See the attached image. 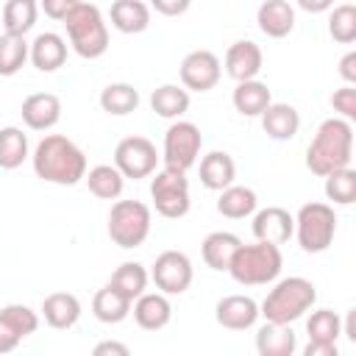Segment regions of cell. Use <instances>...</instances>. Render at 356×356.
I'll return each instance as SVG.
<instances>
[{"instance_id": "7bdbcfd3", "label": "cell", "mask_w": 356, "mask_h": 356, "mask_svg": "<svg viewBox=\"0 0 356 356\" xmlns=\"http://www.w3.org/2000/svg\"><path fill=\"white\" fill-rule=\"evenodd\" d=\"M339 348L337 342H323V339H309V345L303 348V356H337Z\"/></svg>"}, {"instance_id": "e575fe53", "label": "cell", "mask_w": 356, "mask_h": 356, "mask_svg": "<svg viewBox=\"0 0 356 356\" xmlns=\"http://www.w3.org/2000/svg\"><path fill=\"white\" fill-rule=\"evenodd\" d=\"M28 156V134L17 125L0 128V170H17Z\"/></svg>"}, {"instance_id": "7a4b0ae2", "label": "cell", "mask_w": 356, "mask_h": 356, "mask_svg": "<svg viewBox=\"0 0 356 356\" xmlns=\"http://www.w3.org/2000/svg\"><path fill=\"white\" fill-rule=\"evenodd\" d=\"M353 159V125L342 117H328L320 122L314 139L306 147V167L325 178L334 170L350 167Z\"/></svg>"}, {"instance_id": "9c48e42d", "label": "cell", "mask_w": 356, "mask_h": 356, "mask_svg": "<svg viewBox=\"0 0 356 356\" xmlns=\"http://www.w3.org/2000/svg\"><path fill=\"white\" fill-rule=\"evenodd\" d=\"M200 147H203V136H200V128L195 122H186V120H175L167 134H164V145H161V159H164V167H172V170H189L197 164V156H200Z\"/></svg>"}, {"instance_id": "f6af8a7d", "label": "cell", "mask_w": 356, "mask_h": 356, "mask_svg": "<svg viewBox=\"0 0 356 356\" xmlns=\"http://www.w3.org/2000/svg\"><path fill=\"white\" fill-rule=\"evenodd\" d=\"M92 353H95V356H128L131 350H128V345H122V342L106 339V342H97Z\"/></svg>"}, {"instance_id": "277c9868", "label": "cell", "mask_w": 356, "mask_h": 356, "mask_svg": "<svg viewBox=\"0 0 356 356\" xmlns=\"http://www.w3.org/2000/svg\"><path fill=\"white\" fill-rule=\"evenodd\" d=\"M281 267H284L281 245L256 239L253 245H239L236 248V253L228 264V273L242 286H261V284L275 281L281 275Z\"/></svg>"}, {"instance_id": "2e32d148", "label": "cell", "mask_w": 356, "mask_h": 356, "mask_svg": "<svg viewBox=\"0 0 356 356\" xmlns=\"http://www.w3.org/2000/svg\"><path fill=\"white\" fill-rule=\"evenodd\" d=\"M295 234V217L281 206H267L261 211H253V236L261 242L284 245Z\"/></svg>"}, {"instance_id": "bcb514c9", "label": "cell", "mask_w": 356, "mask_h": 356, "mask_svg": "<svg viewBox=\"0 0 356 356\" xmlns=\"http://www.w3.org/2000/svg\"><path fill=\"white\" fill-rule=\"evenodd\" d=\"M295 3H298V8H303L309 14H323L334 6V0H295Z\"/></svg>"}, {"instance_id": "8fae6325", "label": "cell", "mask_w": 356, "mask_h": 356, "mask_svg": "<svg viewBox=\"0 0 356 356\" xmlns=\"http://www.w3.org/2000/svg\"><path fill=\"white\" fill-rule=\"evenodd\" d=\"M150 278H153L159 292L184 295L189 289L192 278H195V270H192V261H189V256L184 250H164V253L156 256Z\"/></svg>"}, {"instance_id": "d4e9b609", "label": "cell", "mask_w": 356, "mask_h": 356, "mask_svg": "<svg viewBox=\"0 0 356 356\" xmlns=\"http://www.w3.org/2000/svg\"><path fill=\"white\" fill-rule=\"evenodd\" d=\"M108 19L120 33H142L150 28V6L145 0H114Z\"/></svg>"}, {"instance_id": "e0dca14e", "label": "cell", "mask_w": 356, "mask_h": 356, "mask_svg": "<svg viewBox=\"0 0 356 356\" xmlns=\"http://www.w3.org/2000/svg\"><path fill=\"white\" fill-rule=\"evenodd\" d=\"M225 72L239 83V81H250L261 72V64H264V56H261V47L250 39H239L234 42L228 50H225Z\"/></svg>"}, {"instance_id": "30bf717a", "label": "cell", "mask_w": 356, "mask_h": 356, "mask_svg": "<svg viewBox=\"0 0 356 356\" xmlns=\"http://www.w3.org/2000/svg\"><path fill=\"white\" fill-rule=\"evenodd\" d=\"M159 164V150L147 136H125L114 147V167L125 178H150Z\"/></svg>"}, {"instance_id": "1f68e13d", "label": "cell", "mask_w": 356, "mask_h": 356, "mask_svg": "<svg viewBox=\"0 0 356 356\" xmlns=\"http://www.w3.org/2000/svg\"><path fill=\"white\" fill-rule=\"evenodd\" d=\"M147 281H150V273H147L139 261H122V264L111 273V278H108V284H111L117 292H122L131 303L147 289Z\"/></svg>"}, {"instance_id": "5bb4252c", "label": "cell", "mask_w": 356, "mask_h": 356, "mask_svg": "<svg viewBox=\"0 0 356 356\" xmlns=\"http://www.w3.org/2000/svg\"><path fill=\"white\" fill-rule=\"evenodd\" d=\"M214 320L228 331H248L259 320V303L250 295H225L214 306Z\"/></svg>"}, {"instance_id": "4dcf8cb0", "label": "cell", "mask_w": 356, "mask_h": 356, "mask_svg": "<svg viewBox=\"0 0 356 356\" xmlns=\"http://www.w3.org/2000/svg\"><path fill=\"white\" fill-rule=\"evenodd\" d=\"M83 181H86L89 192L100 200H117L122 195V186H125V175L114 164H97V167L86 170Z\"/></svg>"}, {"instance_id": "7c38bea8", "label": "cell", "mask_w": 356, "mask_h": 356, "mask_svg": "<svg viewBox=\"0 0 356 356\" xmlns=\"http://www.w3.org/2000/svg\"><path fill=\"white\" fill-rule=\"evenodd\" d=\"M178 75H181V83L186 92H209L220 83L222 64H220L217 53H211V50H192L184 56Z\"/></svg>"}, {"instance_id": "4316f807", "label": "cell", "mask_w": 356, "mask_h": 356, "mask_svg": "<svg viewBox=\"0 0 356 356\" xmlns=\"http://www.w3.org/2000/svg\"><path fill=\"white\" fill-rule=\"evenodd\" d=\"M239 245H242V239L236 234H231V231H211L203 239V245H200V256H203L206 267L228 270V264H231V259H234Z\"/></svg>"}, {"instance_id": "f1b7e54d", "label": "cell", "mask_w": 356, "mask_h": 356, "mask_svg": "<svg viewBox=\"0 0 356 356\" xmlns=\"http://www.w3.org/2000/svg\"><path fill=\"white\" fill-rule=\"evenodd\" d=\"M150 108L164 120H178L189 111V92L178 83H161L150 92Z\"/></svg>"}, {"instance_id": "cb8c5ba5", "label": "cell", "mask_w": 356, "mask_h": 356, "mask_svg": "<svg viewBox=\"0 0 356 356\" xmlns=\"http://www.w3.org/2000/svg\"><path fill=\"white\" fill-rule=\"evenodd\" d=\"M298 348V337L292 331V325L284 323H264L256 331V350L259 356H292Z\"/></svg>"}, {"instance_id": "5b68a950", "label": "cell", "mask_w": 356, "mask_h": 356, "mask_svg": "<svg viewBox=\"0 0 356 356\" xmlns=\"http://www.w3.org/2000/svg\"><path fill=\"white\" fill-rule=\"evenodd\" d=\"M64 28H67V39H70V47L81 56V58H100L106 50H108V25L100 14L97 6L92 3H78L64 19Z\"/></svg>"}, {"instance_id": "9a60e30c", "label": "cell", "mask_w": 356, "mask_h": 356, "mask_svg": "<svg viewBox=\"0 0 356 356\" xmlns=\"http://www.w3.org/2000/svg\"><path fill=\"white\" fill-rule=\"evenodd\" d=\"M22 122L31 131H50L61 120V100L53 92H33L19 106Z\"/></svg>"}, {"instance_id": "ac0fdd59", "label": "cell", "mask_w": 356, "mask_h": 356, "mask_svg": "<svg viewBox=\"0 0 356 356\" xmlns=\"http://www.w3.org/2000/svg\"><path fill=\"white\" fill-rule=\"evenodd\" d=\"M131 312H134L136 325L145 331H161L172 320V306H170V298L164 292H147L145 289L131 303Z\"/></svg>"}, {"instance_id": "d590c367", "label": "cell", "mask_w": 356, "mask_h": 356, "mask_svg": "<svg viewBox=\"0 0 356 356\" xmlns=\"http://www.w3.org/2000/svg\"><path fill=\"white\" fill-rule=\"evenodd\" d=\"M28 50H31V42H25V36L3 33L0 36V75L6 78L17 75L28 61Z\"/></svg>"}, {"instance_id": "484cf974", "label": "cell", "mask_w": 356, "mask_h": 356, "mask_svg": "<svg viewBox=\"0 0 356 356\" xmlns=\"http://www.w3.org/2000/svg\"><path fill=\"white\" fill-rule=\"evenodd\" d=\"M231 103L234 108L242 114V117H259L270 103H273V95H270V86L259 78H250V81H239L234 86V95H231Z\"/></svg>"}, {"instance_id": "83f0119b", "label": "cell", "mask_w": 356, "mask_h": 356, "mask_svg": "<svg viewBox=\"0 0 356 356\" xmlns=\"http://www.w3.org/2000/svg\"><path fill=\"white\" fill-rule=\"evenodd\" d=\"M259 206V197L250 186H239V184H231L225 189H220V197H217V211L228 220H245L256 211Z\"/></svg>"}, {"instance_id": "ee69618b", "label": "cell", "mask_w": 356, "mask_h": 356, "mask_svg": "<svg viewBox=\"0 0 356 356\" xmlns=\"http://www.w3.org/2000/svg\"><path fill=\"white\" fill-rule=\"evenodd\" d=\"M339 78L345 83H356V50H348L339 58Z\"/></svg>"}, {"instance_id": "74e56055", "label": "cell", "mask_w": 356, "mask_h": 356, "mask_svg": "<svg viewBox=\"0 0 356 356\" xmlns=\"http://www.w3.org/2000/svg\"><path fill=\"white\" fill-rule=\"evenodd\" d=\"M328 33L339 44L356 42V6L353 3H342V6H337L331 11V17H328Z\"/></svg>"}, {"instance_id": "8992f818", "label": "cell", "mask_w": 356, "mask_h": 356, "mask_svg": "<svg viewBox=\"0 0 356 356\" xmlns=\"http://www.w3.org/2000/svg\"><path fill=\"white\" fill-rule=\"evenodd\" d=\"M150 225H153V214L150 206L142 200H117L108 211V239L122 248V250H134L139 248L147 236H150Z\"/></svg>"}, {"instance_id": "52a82bcc", "label": "cell", "mask_w": 356, "mask_h": 356, "mask_svg": "<svg viewBox=\"0 0 356 356\" xmlns=\"http://www.w3.org/2000/svg\"><path fill=\"white\" fill-rule=\"evenodd\" d=\"M334 234H337V214H334V206L328 203H303L295 214V234L298 236V245L300 250L306 253H323L331 248L334 242Z\"/></svg>"}, {"instance_id": "7dc6e473", "label": "cell", "mask_w": 356, "mask_h": 356, "mask_svg": "<svg viewBox=\"0 0 356 356\" xmlns=\"http://www.w3.org/2000/svg\"><path fill=\"white\" fill-rule=\"evenodd\" d=\"M342 334H345L350 342H356V309H350L348 317L342 320Z\"/></svg>"}, {"instance_id": "603a6c76", "label": "cell", "mask_w": 356, "mask_h": 356, "mask_svg": "<svg viewBox=\"0 0 356 356\" xmlns=\"http://www.w3.org/2000/svg\"><path fill=\"white\" fill-rule=\"evenodd\" d=\"M197 172H200V184H203L206 189L220 192V189H225V186L234 184V178H236V164H234V159H231L225 150H211V153H206V156L200 159Z\"/></svg>"}, {"instance_id": "3957f363", "label": "cell", "mask_w": 356, "mask_h": 356, "mask_svg": "<svg viewBox=\"0 0 356 356\" xmlns=\"http://www.w3.org/2000/svg\"><path fill=\"white\" fill-rule=\"evenodd\" d=\"M314 300H317V286L303 275H289V278H281L267 292V298L259 306V314L270 323L292 325L298 317H303L314 306Z\"/></svg>"}, {"instance_id": "f546056e", "label": "cell", "mask_w": 356, "mask_h": 356, "mask_svg": "<svg viewBox=\"0 0 356 356\" xmlns=\"http://www.w3.org/2000/svg\"><path fill=\"white\" fill-rule=\"evenodd\" d=\"M92 314H95L100 323H106V325L122 323V320L131 314V300H128L122 292H117L111 284H106V286L97 289L95 298H92Z\"/></svg>"}, {"instance_id": "d6986e66", "label": "cell", "mask_w": 356, "mask_h": 356, "mask_svg": "<svg viewBox=\"0 0 356 356\" xmlns=\"http://www.w3.org/2000/svg\"><path fill=\"white\" fill-rule=\"evenodd\" d=\"M259 31L270 39H284L295 31V8L286 0H261L256 8Z\"/></svg>"}, {"instance_id": "ab89813d", "label": "cell", "mask_w": 356, "mask_h": 356, "mask_svg": "<svg viewBox=\"0 0 356 356\" xmlns=\"http://www.w3.org/2000/svg\"><path fill=\"white\" fill-rule=\"evenodd\" d=\"M331 106H334V111H337L342 120L353 122V120H356V89H353V83H345V86L334 89Z\"/></svg>"}, {"instance_id": "d6a6232c", "label": "cell", "mask_w": 356, "mask_h": 356, "mask_svg": "<svg viewBox=\"0 0 356 356\" xmlns=\"http://www.w3.org/2000/svg\"><path fill=\"white\" fill-rule=\"evenodd\" d=\"M36 17H39V0H6L0 14L6 33H19V36H25L36 25Z\"/></svg>"}, {"instance_id": "ba28073f", "label": "cell", "mask_w": 356, "mask_h": 356, "mask_svg": "<svg viewBox=\"0 0 356 356\" xmlns=\"http://www.w3.org/2000/svg\"><path fill=\"white\" fill-rule=\"evenodd\" d=\"M150 197H153V209L167 217V220H181L192 200H189V181L184 170H172L164 167L159 172H153L150 178Z\"/></svg>"}, {"instance_id": "6da1fadb", "label": "cell", "mask_w": 356, "mask_h": 356, "mask_svg": "<svg viewBox=\"0 0 356 356\" xmlns=\"http://www.w3.org/2000/svg\"><path fill=\"white\" fill-rule=\"evenodd\" d=\"M33 172L47 181V184H58V186H75L83 181L86 175V153L67 139L64 134H47L39 139V145L33 147Z\"/></svg>"}, {"instance_id": "b9f144b4", "label": "cell", "mask_w": 356, "mask_h": 356, "mask_svg": "<svg viewBox=\"0 0 356 356\" xmlns=\"http://www.w3.org/2000/svg\"><path fill=\"white\" fill-rule=\"evenodd\" d=\"M189 6H192V0H150V8H156L164 17H181V14H186Z\"/></svg>"}, {"instance_id": "836d02e7", "label": "cell", "mask_w": 356, "mask_h": 356, "mask_svg": "<svg viewBox=\"0 0 356 356\" xmlns=\"http://www.w3.org/2000/svg\"><path fill=\"white\" fill-rule=\"evenodd\" d=\"M100 108L111 117H125L139 108V89L131 83H108L100 92Z\"/></svg>"}, {"instance_id": "ffe728a7", "label": "cell", "mask_w": 356, "mask_h": 356, "mask_svg": "<svg viewBox=\"0 0 356 356\" xmlns=\"http://www.w3.org/2000/svg\"><path fill=\"white\" fill-rule=\"evenodd\" d=\"M28 58L39 72H56L67 61V39L53 31H44L31 42Z\"/></svg>"}, {"instance_id": "60d3db41", "label": "cell", "mask_w": 356, "mask_h": 356, "mask_svg": "<svg viewBox=\"0 0 356 356\" xmlns=\"http://www.w3.org/2000/svg\"><path fill=\"white\" fill-rule=\"evenodd\" d=\"M78 3H81V0H39V11H44L50 19L61 22Z\"/></svg>"}, {"instance_id": "7402d4cb", "label": "cell", "mask_w": 356, "mask_h": 356, "mask_svg": "<svg viewBox=\"0 0 356 356\" xmlns=\"http://www.w3.org/2000/svg\"><path fill=\"white\" fill-rule=\"evenodd\" d=\"M42 317L50 328H72L81 320V300L72 292H50L42 300Z\"/></svg>"}, {"instance_id": "8d00e7d4", "label": "cell", "mask_w": 356, "mask_h": 356, "mask_svg": "<svg viewBox=\"0 0 356 356\" xmlns=\"http://www.w3.org/2000/svg\"><path fill=\"white\" fill-rule=\"evenodd\" d=\"M325 197L337 206H350L356 200V170L342 167L325 175Z\"/></svg>"}, {"instance_id": "44dd1931", "label": "cell", "mask_w": 356, "mask_h": 356, "mask_svg": "<svg viewBox=\"0 0 356 356\" xmlns=\"http://www.w3.org/2000/svg\"><path fill=\"white\" fill-rule=\"evenodd\" d=\"M259 117H261L264 134H267L270 139H275V142L292 139V136L298 134V128H300V114H298V108L289 106V103H270Z\"/></svg>"}, {"instance_id": "f35d334b", "label": "cell", "mask_w": 356, "mask_h": 356, "mask_svg": "<svg viewBox=\"0 0 356 356\" xmlns=\"http://www.w3.org/2000/svg\"><path fill=\"white\" fill-rule=\"evenodd\" d=\"M306 334L309 339H323V342H337L342 334V320L331 309H317L306 320Z\"/></svg>"}, {"instance_id": "4fadbf2b", "label": "cell", "mask_w": 356, "mask_h": 356, "mask_svg": "<svg viewBox=\"0 0 356 356\" xmlns=\"http://www.w3.org/2000/svg\"><path fill=\"white\" fill-rule=\"evenodd\" d=\"M39 328V314L25 303H8L0 309V353H11L25 337Z\"/></svg>"}]
</instances>
